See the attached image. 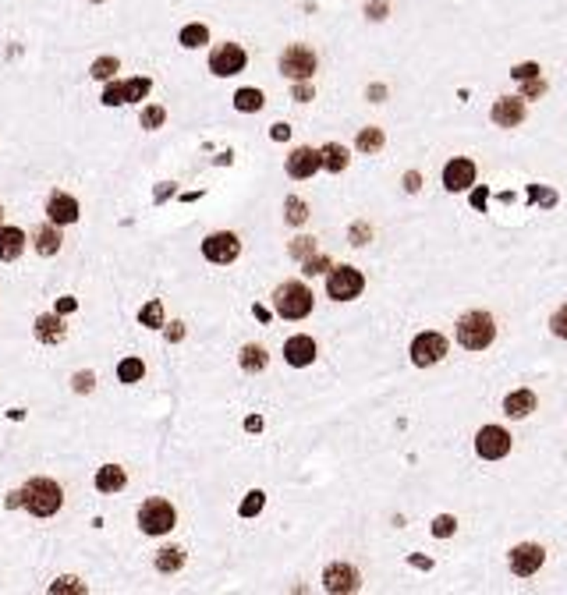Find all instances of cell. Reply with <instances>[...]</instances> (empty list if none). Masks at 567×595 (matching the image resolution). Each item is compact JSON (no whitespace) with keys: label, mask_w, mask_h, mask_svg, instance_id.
<instances>
[{"label":"cell","mask_w":567,"mask_h":595,"mask_svg":"<svg viewBox=\"0 0 567 595\" xmlns=\"http://www.w3.org/2000/svg\"><path fill=\"white\" fill-rule=\"evenodd\" d=\"M64 503V493L54 478L47 475H33L25 485H22V507L33 514V517H54Z\"/></svg>","instance_id":"1"},{"label":"cell","mask_w":567,"mask_h":595,"mask_svg":"<svg viewBox=\"0 0 567 595\" xmlns=\"http://www.w3.org/2000/svg\"><path fill=\"white\" fill-rule=\"evenodd\" d=\"M273 309H276L280 319L298 323V319H305V316L312 312V290H309L302 280H284V283L273 290Z\"/></svg>","instance_id":"2"},{"label":"cell","mask_w":567,"mask_h":595,"mask_svg":"<svg viewBox=\"0 0 567 595\" xmlns=\"http://www.w3.org/2000/svg\"><path fill=\"white\" fill-rule=\"evenodd\" d=\"M493 341H496V323H493L489 312L475 309V312L457 319V344L464 351H486Z\"/></svg>","instance_id":"3"},{"label":"cell","mask_w":567,"mask_h":595,"mask_svg":"<svg viewBox=\"0 0 567 595\" xmlns=\"http://www.w3.org/2000/svg\"><path fill=\"white\" fill-rule=\"evenodd\" d=\"M316 68H320V57L309 43H291L280 54V75L291 82H312Z\"/></svg>","instance_id":"4"},{"label":"cell","mask_w":567,"mask_h":595,"mask_svg":"<svg viewBox=\"0 0 567 595\" xmlns=\"http://www.w3.org/2000/svg\"><path fill=\"white\" fill-rule=\"evenodd\" d=\"M174 524H177V510L163 496H153V500H146L139 507V528H142V535H167V531H174Z\"/></svg>","instance_id":"5"},{"label":"cell","mask_w":567,"mask_h":595,"mask_svg":"<svg viewBox=\"0 0 567 595\" xmlns=\"http://www.w3.org/2000/svg\"><path fill=\"white\" fill-rule=\"evenodd\" d=\"M366 290V276L362 269L355 266H330V276H327V294L334 302H355V298Z\"/></svg>","instance_id":"6"},{"label":"cell","mask_w":567,"mask_h":595,"mask_svg":"<svg viewBox=\"0 0 567 595\" xmlns=\"http://www.w3.org/2000/svg\"><path fill=\"white\" fill-rule=\"evenodd\" d=\"M447 351H450V344H447V337L436 334V330H426V334H419V337L411 341V362H415L419 369H429V365L443 362Z\"/></svg>","instance_id":"7"},{"label":"cell","mask_w":567,"mask_h":595,"mask_svg":"<svg viewBox=\"0 0 567 595\" xmlns=\"http://www.w3.org/2000/svg\"><path fill=\"white\" fill-rule=\"evenodd\" d=\"M475 454L482 461H503L510 454V432L503 425H482L475 432Z\"/></svg>","instance_id":"8"},{"label":"cell","mask_w":567,"mask_h":595,"mask_svg":"<svg viewBox=\"0 0 567 595\" xmlns=\"http://www.w3.org/2000/svg\"><path fill=\"white\" fill-rule=\"evenodd\" d=\"M248 64V54L238 47V43H220L213 54H209V71L216 78H230V75H241Z\"/></svg>","instance_id":"9"},{"label":"cell","mask_w":567,"mask_h":595,"mask_svg":"<svg viewBox=\"0 0 567 595\" xmlns=\"http://www.w3.org/2000/svg\"><path fill=\"white\" fill-rule=\"evenodd\" d=\"M202 255H206L209 262H216V266H227V262H234V259L241 255V241H238V234H230V230H216V234H209V237L202 241Z\"/></svg>","instance_id":"10"},{"label":"cell","mask_w":567,"mask_h":595,"mask_svg":"<svg viewBox=\"0 0 567 595\" xmlns=\"http://www.w3.org/2000/svg\"><path fill=\"white\" fill-rule=\"evenodd\" d=\"M546 563V549L542 546H535V542H521V546H514L510 549V570L518 574V577H532V574H539V567Z\"/></svg>","instance_id":"11"},{"label":"cell","mask_w":567,"mask_h":595,"mask_svg":"<svg viewBox=\"0 0 567 595\" xmlns=\"http://www.w3.org/2000/svg\"><path fill=\"white\" fill-rule=\"evenodd\" d=\"M358 584H362V577H358V570L351 567V563H330L327 570H323V588L327 591H334V595H348V591H358Z\"/></svg>","instance_id":"12"},{"label":"cell","mask_w":567,"mask_h":595,"mask_svg":"<svg viewBox=\"0 0 567 595\" xmlns=\"http://www.w3.org/2000/svg\"><path fill=\"white\" fill-rule=\"evenodd\" d=\"M475 184V163L468 156H454L443 167V188L447 192H468Z\"/></svg>","instance_id":"13"},{"label":"cell","mask_w":567,"mask_h":595,"mask_svg":"<svg viewBox=\"0 0 567 595\" xmlns=\"http://www.w3.org/2000/svg\"><path fill=\"white\" fill-rule=\"evenodd\" d=\"M320 167H323V156H320V149H312V146H298V149L288 156V177H295V181L312 177Z\"/></svg>","instance_id":"14"},{"label":"cell","mask_w":567,"mask_h":595,"mask_svg":"<svg viewBox=\"0 0 567 595\" xmlns=\"http://www.w3.org/2000/svg\"><path fill=\"white\" fill-rule=\"evenodd\" d=\"M284 362H288L291 369H305L316 362V341L298 334V337H288V344H284Z\"/></svg>","instance_id":"15"},{"label":"cell","mask_w":567,"mask_h":595,"mask_svg":"<svg viewBox=\"0 0 567 595\" xmlns=\"http://www.w3.org/2000/svg\"><path fill=\"white\" fill-rule=\"evenodd\" d=\"M493 124L496 128H518L521 121H525V100L521 96H500L496 103H493Z\"/></svg>","instance_id":"16"},{"label":"cell","mask_w":567,"mask_h":595,"mask_svg":"<svg viewBox=\"0 0 567 595\" xmlns=\"http://www.w3.org/2000/svg\"><path fill=\"white\" fill-rule=\"evenodd\" d=\"M47 216H50V223L68 227V223L78 220V202H75L68 192H54V195L47 199Z\"/></svg>","instance_id":"17"},{"label":"cell","mask_w":567,"mask_h":595,"mask_svg":"<svg viewBox=\"0 0 567 595\" xmlns=\"http://www.w3.org/2000/svg\"><path fill=\"white\" fill-rule=\"evenodd\" d=\"M25 252V230L0 223V262H15Z\"/></svg>","instance_id":"18"},{"label":"cell","mask_w":567,"mask_h":595,"mask_svg":"<svg viewBox=\"0 0 567 595\" xmlns=\"http://www.w3.org/2000/svg\"><path fill=\"white\" fill-rule=\"evenodd\" d=\"M535 404H539V397L532 390H510L503 397V415L507 418H528L535 411Z\"/></svg>","instance_id":"19"},{"label":"cell","mask_w":567,"mask_h":595,"mask_svg":"<svg viewBox=\"0 0 567 595\" xmlns=\"http://www.w3.org/2000/svg\"><path fill=\"white\" fill-rule=\"evenodd\" d=\"M64 319H61V312H54V316H40L36 319V341H43V344H61L64 341Z\"/></svg>","instance_id":"20"},{"label":"cell","mask_w":567,"mask_h":595,"mask_svg":"<svg viewBox=\"0 0 567 595\" xmlns=\"http://www.w3.org/2000/svg\"><path fill=\"white\" fill-rule=\"evenodd\" d=\"M124 485H128V471L121 464H103L96 471V489L100 493H121Z\"/></svg>","instance_id":"21"},{"label":"cell","mask_w":567,"mask_h":595,"mask_svg":"<svg viewBox=\"0 0 567 595\" xmlns=\"http://www.w3.org/2000/svg\"><path fill=\"white\" fill-rule=\"evenodd\" d=\"M320 156H323V167H327L330 174H341V170H348V163H351V153H348L341 142H327V146L320 149Z\"/></svg>","instance_id":"22"},{"label":"cell","mask_w":567,"mask_h":595,"mask_svg":"<svg viewBox=\"0 0 567 595\" xmlns=\"http://www.w3.org/2000/svg\"><path fill=\"white\" fill-rule=\"evenodd\" d=\"M33 248H36L40 255H57V252H61V230H57V223L40 227L36 237H33Z\"/></svg>","instance_id":"23"},{"label":"cell","mask_w":567,"mask_h":595,"mask_svg":"<svg viewBox=\"0 0 567 595\" xmlns=\"http://www.w3.org/2000/svg\"><path fill=\"white\" fill-rule=\"evenodd\" d=\"M177 43H181L185 50H199V47L209 43V29H206L202 22H192V25H185V29L177 33Z\"/></svg>","instance_id":"24"},{"label":"cell","mask_w":567,"mask_h":595,"mask_svg":"<svg viewBox=\"0 0 567 595\" xmlns=\"http://www.w3.org/2000/svg\"><path fill=\"white\" fill-rule=\"evenodd\" d=\"M238 362H241L245 372H262V369L269 365V355H266V348H259V344H245Z\"/></svg>","instance_id":"25"},{"label":"cell","mask_w":567,"mask_h":595,"mask_svg":"<svg viewBox=\"0 0 567 595\" xmlns=\"http://www.w3.org/2000/svg\"><path fill=\"white\" fill-rule=\"evenodd\" d=\"M181 567H185V549H181V546H167V549L156 553V570H160V574H174V570H181Z\"/></svg>","instance_id":"26"},{"label":"cell","mask_w":567,"mask_h":595,"mask_svg":"<svg viewBox=\"0 0 567 595\" xmlns=\"http://www.w3.org/2000/svg\"><path fill=\"white\" fill-rule=\"evenodd\" d=\"M262 103H266V96L259 89H238L234 93V110H241V114H255V110H262Z\"/></svg>","instance_id":"27"},{"label":"cell","mask_w":567,"mask_h":595,"mask_svg":"<svg viewBox=\"0 0 567 595\" xmlns=\"http://www.w3.org/2000/svg\"><path fill=\"white\" fill-rule=\"evenodd\" d=\"M383 142H387V139H383V131H380V128H362L355 146H358V153H369V156H373V153H380V149H383Z\"/></svg>","instance_id":"28"},{"label":"cell","mask_w":567,"mask_h":595,"mask_svg":"<svg viewBox=\"0 0 567 595\" xmlns=\"http://www.w3.org/2000/svg\"><path fill=\"white\" fill-rule=\"evenodd\" d=\"M103 107H124L128 103V82H107V89H103Z\"/></svg>","instance_id":"29"},{"label":"cell","mask_w":567,"mask_h":595,"mask_svg":"<svg viewBox=\"0 0 567 595\" xmlns=\"http://www.w3.org/2000/svg\"><path fill=\"white\" fill-rule=\"evenodd\" d=\"M117 68H121V61H117V57H96V61H93V68H89V75H93L96 82H110Z\"/></svg>","instance_id":"30"},{"label":"cell","mask_w":567,"mask_h":595,"mask_svg":"<svg viewBox=\"0 0 567 595\" xmlns=\"http://www.w3.org/2000/svg\"><path fill=\"white\" fill-rule=\"evenodd\" d=\"M142 376H146L142 358H124V362L117 365V379H121V383H139Z\"/></svg>","instance_id":"31"},{"label":"cell","mask_w":567,"mask_h":595,"mask_svg":"<svg viewBox=\"0 0 567 595\" xmlns=\"http://www.w3.org/2000/svg\"><path fill=\"white\" fill-rule=\"evenodd\" d=\"M139 323H142V326H149V330H160V326H163V305H160V302H149V305H142V312H139Z\"/></svg>","instance_id":"32"},{"label":"cell","mask_w":567,"mask_h":595,"mask_svg":"<svg viewBox=\"0 0 567 595\" xmlns=\"http://www.w3.org/2000/svg\"><path fill=\"white\" fill-rule=\"evenodd\" d=\"M262 507H266V493H262V489H252V493H248V496L241 500L238 514H241V517H255V514H259Z\"/></svg>","instance_id":"33"},{"label":"cell","mask_w":567,"mask_h":595,"mask_svg":"<svg viewBox=\"0 0 567 595\" xmlns=\"http://www.w3.org/2000/svg\"><path fill=\"white\" fill-rule=\"evenodd\" d=\"M284 216H288V223H295V227H298V223H305V220H309V206H305L302 199H295V195H291L288 202H284Z\"/></svg>","instance_id":"34"},{"label":"cell","mask_w":567,"mask_h":595,"mask_svg":"<svg viewBox=\"0 0 567 595\" xmlns=\"http://www.w3.org/2000/svg\"><path fill=\"white\" fill-rule=\"evenodd\" d=\"M163 121H167V110H163V107H146V110H142V117H139V124H142L146 131L163 128Z\"/></svg>","instance_id":"35"},{"label":"cell","mask_w":567,"mask_h":595,"mask_svg":"<svg viewBox=\"0 0 567 595\" xmlns=\"http://www.w3.org/2000/svg\"><path fill=\"white\" fill-rule=\"evenodd\" d=\"M153 93V78H128V103L146 100Z\"/></svg>","instance_id":"36"},{"label":"cell","mask_w":567,"mask_h":595,"mask_svg":"<svg viewBox=\"0 0 567 595\" xmlns=\"http://www.w3.org/2000/svg\"><path fill=\"white\" fill-rule=\"evenodd\" d=\"M454 531H457V517H454V514H440V517L433 521V535H436V538H450Z\"/></svg>","instance_id":"37"},{"label":"cell","mask_w":567,"mask_h":595,"mask_svg":"<svg viewBox=\"0 0 567 595\" xmlns=\"http://www.w3.org/2000/svg\"><path fill=\"white\" fill-rule=\"evenodd\" d=\"M549 330H553V337L567 341V305H560V309L553 312V319H549Z\"/></svg>","instance_id":"38"},{"label":"cell","mask_w":567,"mask_h":595,"mask_svg":"<svg viewBox=\"0 0 567 595\" xmlns=\"http://www.w3.org/2000/svg\"><path fill=\"white\" fill-rule=\"evenodd\" d=\"M312 252H316V241H312V237H298V241L291 245V255H295V259H302V262H305Z\"/></svg>","instance_id":"39"},{"label":"cell","mask_w":567,"mask_h":595,"mask_svg":"<svg viewBox=\"0 0 567 595\" xmlns=\"http://www.w3.org/2000/svg\"><path fill=\"white\" fill-rule=\"evenodd\" d=\"M539 71H542V68H539L535 61H528V64H518V68H514L510 75H514L518 82H528V78H539Z\"/></svg>","instance_id":"40"},{"label":"cell","mask_w":567,"mask_h":595,"mask_svg":"<svg viewBox=\"0 0 567 595\" xmlns=\"http://www.w3.org/2000/svg\"><path fill=\"white\" fill-rule=\"evenodd\" d=\"M546 93V82L542 78H528L525 86H521V100H535V96H542Z\"/></svg>","instance_id":"41"},{"label":"cell","mask_w":567,"mask_h":595,"mask_svg":"<svg viewBox=\"0 0 567 595\" xmlns=\"http://www.w3.org/2000/svg\"><path fill=\"white\" fill-rule=\"evenodd\" d=\"M323 269H330V259H327V255H316V252H312V255L305 259V273H309V276H316V273H323Z\"/></svg>","instance_id":"42"},{"label":"cell","mask_w":567,"mask_h":595,"mask_svg":"<svg viewBox=\"0 0 567 595\" xmlns=\"http://www.w3.org/2000/svg\"><path fill=\"white\" fill-rule=\"evenodd\" d=\"M50 591H54V595H61V591H86V584H82L78 577H61L57 584H50Z\"/></svg>","instance_id":"43"},{"label":"cell","mask_w":567,"mask_h":595,"mask_svg":"<svg viewBox=\"0 0 567 595\" xmlns=\"http://www.w3.org/2000/svg\"><path fill=\"white\" fill-rule=\"evenodd\" d=\"M93 383H96V379H93V372H78V376L71 379V387H75L78 394H93Z\"/></svg>","instance_id":"44"},{"label":"cell","mask_w":567,"mask_h":595,"mask_svg":"<svg viewBox=\"0 0 567 595\" xmlns=\"http://www.w3.org/2000/svg\"><path fill=\"white\" fill-rule=\"evenodd\" d=\"M291 96H295L298 103H309V100H312L316 93H312V86H309V82H295V89H291Z\"/></svg>","instance_id":"45"},{"label":"cell","mask_w":567,"mask_h":595,"mask_svg":"<svg viewBox=\"0 0 567 595\" xmlns=\"http://www.w3.org/2000/svg\"><path fill=\"white\" fill-rule=\"evenodd\" d=\"M366 15L380 22V18L387 15V0H369V4H366Z\"/></svg>","instance_id":"46"},{"label":"cell","mask_w":567,"mask_h":595,"mask_svg":"<svg viewBox=\"0 0 567 595\" xmlns=\"http://www.w3.org/2000/svg\"><path fill=\"white\" fill-rule=\"evenodd\" d=\"M486 202H489V192H486V188H475V192H472V206H475V209H486Z\"/></svg>","instance_id":"47"},{"label":"cell","mask_w":567,"mask_h":595,"mask_svg":"<svg viewBox=\"0 0 567 595\" xmlns=\"http://www.w3.org/2000/svg\"><path fill=\"white\" fill-rule=\"evenodd\" d=\"M269 135H273L276 142H288V139H291V128H288V124H273V131H269Z\"/></svg>","instance_id":"48"},{"label":"cell","mask_w":567,"mask_h":595,"mask_svg":"<svg viewBox=\"0 0 567 595\" xmlns=\"http://www.w3.org/2000/svg\"><path fill=\"white\" fill-rule=\"evenodd\" d=\"M75 309H78L75 298H61V302H57V312H61V316H68V312H75Z\"/></svg>","instance_id":"49"},{"label":"cell","mask_w":567,"mask_h":595,"mask_svg":"<svg viewBox=\"0 0 567 595\" xmlns=\"http://www.w3.org/2000/svg\"><path fill=\"white\" fill-rule=\"evenodd\" d=\"M185 337V323H170L167 326V341H181Z\"/></svg>","instance_id":"50"},{"label":"cell","mask_w":567,"mask_h":595,"mask_svg":"<svg viewBox=\"0 0 567 595\" xmlns=\"http://www.w3.org/2000/svg\"><path fill=\"white\" fill-rule=\"evenodd\" d=\"M245 429H248V432H259V429H262V418H259V415H252V418L245 422Z\"/></svg>","instance_id":"51"},{"label":"cell","mask_w":567,"mask_h":595,"mask_svg":"<svg viewBox=\"0 0 567 595\" xmlns=\"http://www.w3.org/2000/svg\"><path fill=\"white\" fill-rule=\"evenodd\" d=\"M411 567H422V570H429V567H433V560H429V556H411Z\"/></svg>","instance_id":"52"},{"label":"cell","mask_w":567,"mask_h":595,"mask_svg":"<svg viewBox=\"0 0 567 595\" xmlns=\"http://www.w3.org/2000/svg\"><path fill=\"white\" fill-rule=\"evenodd\" d=\"M404 181H408V184H404V188H408V192H419V174H415V170H411V174H408V177H404Z\"/></svg>","instance_id":"53"},{"label":"cell","mask_w":567,"mask_h":595,"mask_svg":"<svg viewBox=\"0 0 567 595\" xmlns=\"http://www.w3.org/2000/svg\"><path fill=\"white\" fill-rule=\"evenodd\" d=\"M362 237H366V227H355V230H351V245H366Z\"/></svg>","instance_id":"54"},{"label":"cell","mask_w":567,"mask_h":595,"mask_svg":"<svg viewBox=\"0 0 567 595\" xmlns=\"http://www.w3.org/2000/svg\"><path fill=\"white\" fill-rule=\"evenodd\" d=\"M8 507H22V489H18V493H8Z\"/></svg>","instance_id":"55"},{"label":"cell","mask_w":567,"mask_h":595,"mask_svg":"<svg viewBox=\"0 0 567 595\" xmlns=\"http://www.w3.org/2000/svg\"><path fill=\"white\" fill-rule=\"evenodd\" d=\"M369 96H373V103H380V100H383V86H373Z\"/></svg>","instance_id":"56"},{"label":"cell","mask_w":567,"mask_h":595,"mask_svg":"<svg viewBox=\"0 0 567 595\" xmlns=\"http://www.w3.org/2000/svg\"><path fill=\"white\" fill-rule=\"evenodd\" d=\"M170 192H174V184H163V188H160V192H156V202H163V199H167V195H170Z\"/></svg>","instance_id":"57"},{"label":"cell","mask_w":567,"mask_h":595,"mask_svg":"<svg viewBox=\"0 0 567 595\" xmlns=\"http://www.w3.org/2000/svg\"><path fill=\"white\" fill-rule=\"evenodd\" d=\"M0 223H4V206H0Z\"/></svg>","instance_id":"58"},{"label":"cell","mask_w":567,"mask_h":595,"mask_svg":"<svg viewBox=\"0 0 567 595\" xmlns=\"http://www.w3.org/2000/svg\"><path fill=\"white\" fill-rule=\"evenodd\" d=\"M93 4H100V0H93Z\"/></svg>","instance_id":"59"}]
</instances>
